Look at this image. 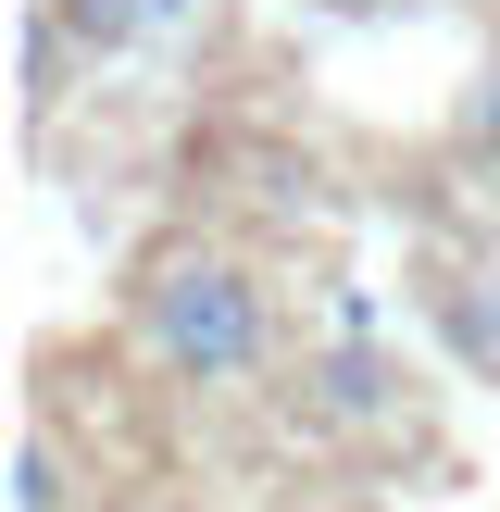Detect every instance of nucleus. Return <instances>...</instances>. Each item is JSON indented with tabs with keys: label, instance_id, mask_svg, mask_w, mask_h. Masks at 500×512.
<instances>
[{
	"label": "nucleus",
	"instance_id": "obj_2",
	"mask_svg": "<svg viewBox=\"0 0 500 512\" xmlns=\"http://www.w3.org/2000/svg\"><path fill=\"white\" fill-rule=\"evenodd\" d=\"M288 400H300L313 438H400V425H413V375H400V350L388 338H350V325H325V338L300 350Z\"/></svg>",
	"mask_w": 500,
	"mask_h": 512
},
{
	"label": "nucleus",
	"instance_id": "obj_5",
	"mask_svg": "<svg viewBox=\"0 0 500 512\" xmlns=\"http://www.w3.org/2000/svg\"><path fill=\"white\" fill-rule=\"evenodd\" d=\"M75 38H63V13H50V0H25V138H50V113H63L75 100Z\"/></svg>",
	"mask_w": 500,
	"mask_h": 512
},
{
	"label": "nucleus",
	"instance_id": "obj_6",
	"mask_svg": "<svg viewBox=\"0 0 500 512\" xmlns=\"http://www.w3.org/2000/svg\"><path fill=\"white\" fill-rule=\"evenodd\" d=\"M450 163H463V175H500V50L463 75V100H450Z\"/></svg>",
	"mask_w": 500,
	"mask_h": 512
},
{
	"label": "nucleus",
	"instance_id": "obj_1",
	"mask_svg": "<svg viewBox=\"0 0 500 512\" xmlns=\"http://www.w3.org/2000/svg\"><path fill=\"white\" fill-rule=\"evenodd\" d=\"M125 325H138V350H150L163 388L225 400V388H250V375L275 363V275L250 263V250H225V238H175V250L138 263Z\"/></svg>",
	"mask_w": 500,
	"mask_h": 512
},
{
	"label": "nucleus",
	"instance_id": "obj_7",
	"mask_svg": "<svg viewBox=\"0 0 500 512\" xmlns=\"http://www.w3.org/2000/svg\"><path fill=\"white\" fill-rule=\"evenodd\" d=\"M13 512H75V463H63L50 425H25V438H13Z\"/></svg>",
	"mask_w": 500,
	"mask_h": 512
},
{
	"label": "nucleus",
	"instance_id": "obj_8",
	"mask_svg": "<svg viewBox=\"0 0 500 512\" xmlns=\"http://www.w3.org/2000/svg\"><path fill=\"white\" fill-rule=\"evenodd\" d=\"M300 13H325V25H363V13H400V0H300Z\"/></svg>",
	"mask_w": 500,
	"mask_h": 512
},
{
	"label": "nucleus",
	"instance_id": "obj_3",
	"mask_svg": "<svg viewBox=\"0 0 500 512\" xmlns=\"http://www.w3.org/2000/svg\"><path fill=\"white\" fill-rule=\"evenodd\" d=\"M413 325L450 350V363L475 375V388H500V263H463V250H425L413 263Z\"/></svg>",
	"mask_w": 500,
	"mask_h": 512
},
{
	"label": "nucleus",
	"instance_id": "obj_9",
	"mask_svg": "<svg viewBox=\"0 0 500 512\" xmlns=\"http://www.w3.org/2000/svg\"><path fill=\"white\" fill-rule=\"evenodd\" d=\"M475 200H488V238H500V175H475Z\"/></svg>",
	"mask_w": 500,
	"mask_h": 512
},
{
	"label": "nucleus",
	"instance_id": "obj_4",
	"mask_svg": "<svg viewBox=\"0 0 500 512\" xmlns=\"http://www.w3.org/2000/svg\"><path fill=\"white\" fill-rule=\"evenodd\" d=\"M50 13H63V38H75V63H138L150 38H163V0H50Z\"/></svg>",
	"mask_w": 500,
	"mask_h": 512
}]
</instances>
